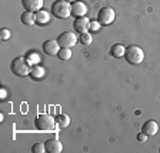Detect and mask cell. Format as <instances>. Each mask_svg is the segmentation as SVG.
I'll return each mask as SVG.
<instances>
[{"label": "cell", "instance_id": "9", "mask_svg": "<svg viewBox=\"0 0 160 153\" xmlns=\"http://www.w3.org/2000/svg\"><path fill=\"white\" fill-rule=\"evenodd\" d=\"M43 0H22V4H23L24 10L26 12H39V10L43 9Z\"/></svg>", "mask_w": 160, "mask_h": 153}, {"label": "cell", "instance_id": "17", "mask_svg": "<svg viewBox=\"0 0 160 153\" xmlns=\"http://www.w3.org/2000/svg\"><path fill=\"white\" fill-rule=\"evenodd\" d=\"M56 123L60 129H66L67 126H70V116L69 115H59L56 119Z\"/></svg>", "mask_w": 160, "mask_h": 153}, {"label": "cell", "instance_id": "13", "mask_svg": "<svg viewBox=\"0 0 160 153\" xmlns=\"http://www.w3.org/2000/svg\"><path fill=\"white\" fill-rule=\"evenodd\" d=\"M34 19H36V24H40V26H46V24L50 23V13L47 10H39L34 13Z\"/></svg>", "mask_w": 160, "mask_h": 153}, {"label": "cell", "instance_id": "4", "mask_svg": "<svg viewBox=\"0 0 160 153\" xmlns=\"http://www.w3.org/2000/svg\"><path fill=\"white\" fill-rule=\"evenodd\" d=\"M56 120L52 115H47V113H42L34 119V126L36 129L42 130V132H52L54 130V126H56Z\"/></svg>", "mask_w": 160, "mask_h": 153}, {"label": "cell", "instance_id": "27", "mask_svg": "<svg viewBox=\"0 0 160 153\" xmlns=\"http://www.w3.org/2000/svg\"><path fill=\"white\" fill-rule=\"evenodd\" d=\"M159 152H160V149H159Z\"/></svg>", "mask_w": 160, "mask_h": 153}, {"label": "cell", "instance_id": "7", "mask_svg": "<svg viewBox=\"0 0 160 153\" xmlns=\"http://www.w3.org/2000/svg\"><path fill=\"white\" fill-rule=\"evenodd\" d=\"M90 22H92V20L86 16L76 17V20H74V23H73V27H74V30H76L77 33H80V34L87 33V32L90 30Z\"/></svg>", "mask_w": 160, "mask_h": 153}, {"label": "cell", "instance_id": "3", "mask_svg": "<svg viewBox=\"0 0 160 153\" xmlns=\"http://www.w3.org/2000/svg\"><path fill=\"white\" fill-rule=\"evenodd\" d=\"M124 59H126L130 64H140L144 60V52L142 47L136 46V44L127 46L126 53H124Z\"/></svg>", "mask_w": 160, "mask_h": 153}, {"label": "cell", "instance_id": "24", "mask_svg": "<svg viewBox=\"0 0 160 153\" xmlns=\"http://www.w3.org/2000/svg\"><path fill=\"white\" fill-rule=\"evenodd\" d=\"M147 137H149V136H147V135H144L143 132H142V133H137L136 139L139 140V142H146V140H147Z\"/></svg>", "mask_w": 160, "mask_h": 153}, {"label": "cell", "instance_id": "10", "mask_svg": "<svg viewBox=\"0 0 160 153\" xmlns=\"http://www.w3.org/2000/svg\"><path fill=\"white\" fill-rule=\"evenodd\" d=\"M142 132H143L144 135H147L149 137H153L157 135V132H159V125H157V122H154V120H147V122H144V125L142 126Z\"/></svg>", "mask_w": 160, "mask_h": 153}, {"label": "cell", "instance_id": "5", "mask_svg": "<svg viewBox=\"0 0 160 153\" xmlns=\"http://www.w3.org/2000/svg\"><path fill=\"white\" fill-rule=\"evenodd\" d=\"M77 36L73 33V32H63V33H60L59 37H57V42H59V44L62 47H69V49H72V47L76 46L77 43Z\"/></svg>", "mask_w": 160, "mask_h": 153}, {"label": "cell", "instance_id": "19", "mask_svg": "<svg viewBox=\"0 0 160 153\" xmlns=\"http://www.w3.org/2000/svg\"><path fill=\"white\" fill-rule=\"evenodd\" d=\"M80 43L83 44V46H90V44L93 43V36H92V33H83V34H80Z\"/></svg>", "mask_w": 160, "mask_h": 153}, {"label": "cell", "instance_id": "12", "mask_svg": "<svg viewBox=\"0 0 160 153\" xmlns=\"http://www.w3.org/2000/svg\"><path fill=\"white\" fill-rule=\"evenodd\" d=\"M63 150V145L59 139H49L46 142V152L49 153H60Z\"/></svg>", "mask_w": 160, "mask_h": 153}, {"label": "cell", "instance_id": "21", "mask_svg": "<svg viewBox=\"0 0 160 153\" xmlns=\"http://www.w3.org/2000/svg\"><path fill=\"white\" fill-rule=\"evenodd\" d=\"M27 60L30 62V64H32V66H34V64H37L40 62V56L37 53H30L29 56H27Z\"/></svg>", "mask_w": 160, "mask_h": 153}, {"label": "cell", "instance_id": "1", "mask_svg": "<svg viewBox=\"0 0 160 153\" xmlns=\"http://www.w3.org/2000/svg\"><path fill=\"white\" fill-rule=\"evenodd\" d=\"M32 64L30 62L27 60V57H23V56H17L13 59L12 64H10V69L13 72L16 76L19 77H26V76H30V72H32Z\"/></svg>", "mask_w": 160, "mask_h": 153}, {"label": "cell", "instance_id": "11", "mask_svg": "<svg viewBox=\"0 0 160 153\" xmlns=\"http://www.w3.org/2000/svg\"><path fill=\"white\" fill-rule=\"evenodd\" d=\"M86 14H87V6L83 3V2L77 0V2L72 3V16L83 17V16H86Z\"/></svg>", "mask_w": 160, "mask_h": 153}, {"label": "cell", "instance_id": "15", "mask_svg": "<svg viewBox=\"0 0 160 153\" xmlns=\"http://www.w3.org/2000/svg\"><path fill=\"white\" fill-rule=\"evenodd\" d=\"M124 53H126V47L123 46V44H113L112 46V49H110V54L113 57H116V59H119V57H124Z\"/></svg>", "mask_w": 160, "mask_h": 153}, {"label": "cell", "instance_id": "22", "mask_svg": "<svg viewBox=\"0 0 160 153\" xmlns=\"http://www.w3.org/2000/svg\"><path fill=\"white\" fill-rule=\"evenodd\" d=\"M100 27H102V23L99 20H92L90 22V32H99Z\"/></svg>", "mask_w": 160, "mask_h": 153}, {"label": "cell", "instance_id": "26", "mask_svg": "<svg viewBox=\"0 0 160 153\" xmlns=\"http://www.w3.org/2000/svg\"><path fill=\"white\" fill-rule=\"evenodd\" d=\"M66 2H69V3H74V2H77V0H66Z\"/></svg>", "mask_w": 160, "mask_h": 153}, {"label": "cell", "instance_id": "2", "mask_svg": "<svg viewBox=\"0 0 160 153\" xmlns=\"http://www.w3.org/2000/svg\"><path fill=\"white\" fill-rule=\"evenodd\" d=\"M50 12L59 19H67L72 16V3L66 0H54L50 7Z\"/></svg>", "mask_w": 160, "mask_h": 153}, {"label": "cell", "instance_id": "14", "mask_svg": "<svg viewBox=\"0 0 160 153\" xmlns=\"http://www.w3.org/2000/svg\"><path fill=\"white\" fill-rule=\"evenodd\" d=\"M44 74H46V70H44V67L39 66V64H34V66L32 67V72H30V77H32L33 80L43 79Z\"/></svg>", "mask_w": 160, "mask_h": 153}, {"label": "cell", "instance_id": "18", "mask_svg": "<svg viewBox=\"0 0 160 153\" xmlns=\"http://www.w3.org/2000/svg\"><path fill=\"white\" fill-rule=\"evenodd\" d=\"M59 59L60 60H70L72 59V49H69V47H62V49L59 50Z\"/></svg>", "mask_w": 160, "mask_h": 153}, {"label": "cell", "instance_id": "6", "mask_svg": "<svg viewBox=\"0 0 160 153\" xmlns=\"http://www.w3.org/2000/svg\"><path fill=\"white\" fill-rule=\"evenodd\" d=\"M114 19H116V12L112 7H103V9H100L99 14H97V20L104 26L112 24L114 22Z\"/></svg>", "mask_w": 160, "mask_h": 153}, {"label": "cell", "instance_id": "20", "mask_svg": "<svg viewBox=\"0 0 160 153\" xmlns=\"http://www.w3.org/2000/svg\"><path fill=\"white\" fill-rule=\"evenodd\" d=\"M32 152L33 153H44L46 152V143H34L32 146Z\"/></svg>", "mask_w": 160, "mask_h": 153}, {"label": "cell", "instance_id": "8", "mask_svg": "<svg viewBox=\"0 0 160 153\" xmlns=\"http://www.w3.org/2000/svg\"><path fill=\"white\" fill-rule=\"evenodd\" d=\"M60 49H62V46H60L59 42L54 39H49L43 43V52L47 56H57Z\"/></svg>", "mask_w": 160, "mask_h": 153}, {"label": "cell", "instance_id": "16", "mask_svg": "<svg viewBox=\"0 0 160 153\" xmlns=\"http://www.w3.org/2000/svg\"><path fill=\"white\" fill-rule=\"evenodd\" d=\"M22 23L26 26H33L36 24V19H34V13L33 12H24L22 14Z\"/></svg>", "mask_w": 160, "mask_h": 153}, {"label": "cell", "instance_id": "23", "mask_svg": "<svg viewBox=\"0 0 160 153\" xmlns=\"http://www.w3.org/2000/svg\"><path fill=\"white\" fill-rule=\"evenodd\" d=\"M10 30L9 29H2L0 30V39H2V42H6V40L10 39Z\"/></svg>", "mask_w": 160, "mask_h": 153}, {"label": "cell", "instance_id": "25", "mask_svg": "<svg viewBox=\"0 0 160 153\" xmlns=\"http://www.w3.org/2000/svg\"><path fill=\"white\" fill-rule=\"evenodd\" d=\"M6 89H2L0 90V97H2V99H4V97H6Z\"/></svg>", "mask_w": 160, "mask_h": 153}]
</instances>
